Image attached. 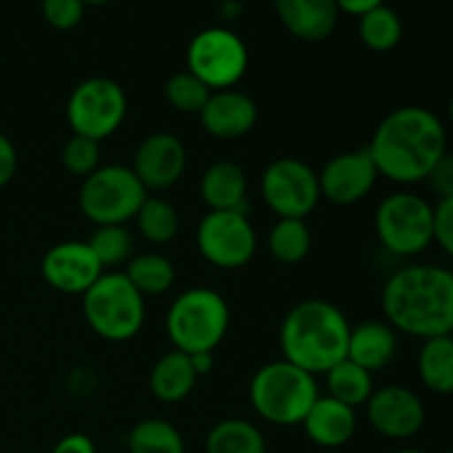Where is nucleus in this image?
Segmentation results:
<instances>
[{
  "instance_id": "1",
  "label": "nucleus",
  "mask_w": 453,
  "mask_h": 453,
  "mask_svg": "<svg viewBox=\"0 0 453 453\" xmlns=\"http://www.w3.org/2000/svg\"><path fill=\"white\" fill-rule=\"evenodd\" d=\"M367 150L379 175L396 184H418L447 153L445 124L425 106H401L380 119Z\"/></svg>"
},
{
  "instance_id": "2",
  "label": "nucleus",
  "mask_w": 453,
  "mask_h": 453,
  "mask_svg": "<svg viewBox=\"0 0 453 453\" xmlns=\"http://www.w3.org/2000/svg\"><path fill=\"white\" fill-rule=\"evenodd\" d=\"M380 305L389 326L416 339L453 332V273L441 265L416 264L396 270L385 281Z\"/></svg>"
},
{
  "instance_id": "3",
  "label": "nucleus",
  "mask_w": 453,
  "mask_h": 453,
  "mask_svg": "<svg viewBox=\"0 0 453 453\" xmlns=\"http://www.w3.org/2000/svg\"><path fill=\"white\" fill-rule=\"evenodd\" d=\"M349 321L326 299H305L283 317L279 345L283 358L308 374H326L348 357Z\"/></svg>"
},
{
  "instance_id": "4",
  "label": "nucleus",
  "mask_w": 453,
  "mask_h": 453,
  "mask_svg": "<svg viewBox=\"0 0 453 453\" xmlns=\"http://www.w3.org/2000/svg\"><path fill=\"white\" fill-rule=\"evenodd\" d=\"M250 405L265 423L279 427H295L303 423L319 394L312 374L295 363L273 361L255 372L250 380Z\"/></svg>"
},
{
  "instance_id": "5",
  "label": "nucleus",
  "mask_w": 453,
  "mask_h": 453,
  "mask_svg": "<svg viewBox=\"0 0 453 453\" xmlns=\"http://www.w3.org/2000/svg\"><path fill=\"white\" fill-rule=\"evenodd\" d=\"M164 326L168 341L180 352H215L228 334V303L212 288H190L175 296Z\"/></svg>"
},
{
  "instance_id": "6",
  "label": "nucleus",
  "mask_w": 453,
  "mask_h": 453,
  "mask_svg": "<svg viewBox=\"0 0 453 453\" xmlns=\"http://www.w3.org/2000/svg\"><path fill=\"white\" fill-rule=\"evenodd\" d=\"M84 321L100 339L127 343L135 339L146 321V299L124 273H102L82 295Z\"/></svg>"
},
{
  "instance_id": "7",
  "label": "nucleus",
  "mask_w": 453,
  "mask_h": 453,
  "mask_svg": "<svg viewBox=\"0 0 453 453\" xmlns=\"http://www.w3.org/2000/svg\"><path fill=\"white\" fill-rule=\"evenodd\" d=\"M149 197L131 166L106 164L84 177L78 193L82 215L96 226H124L135 219L137 211Z\"/></svg>"
},
{
  "instance_id": "8",
  "label": "nucleus",
  "mask_w": 453,
  "mask_h": 453,
  "mask_svg": "<svg viewBox=\"0 0 453 453\" xmlns=\"http://www.w3.org/2000/svg\"><path fill=\"white\" fill-rule=\"evenodd\" d=\"M380 246L396 257H416L434 243V206L416 193H392L376 206Z\"/></svg>"
},
{
  "instance_id": "9",
  "label": "nucleus",
  "mask_w": 453,
  "mask_h": 453,
  "mask_svg": "<svg viewBox=\"0 0 453 453\" xmlns=\"http://www.w3.org/2000/svg\"><path fill=\"white\" fill-rule=\"evenodd\" d=\"M128 100L124 88L111 78H88L66 100V122L73 135L104 142L124 124Z\"/></svg>"
},
{
  "instance_id": "10",
  "label": "nucleus",
  "mask_w": 453,
  "mask_h": 453,
  "mask_svg": "<svg viewBox=\"0 0 453 453\" xmlns=\"http://www.w3.org/2000/svg\"><path fill=\"white\" fill-rule=\"evenodd\" d=\"M186 71L197 75L211 91L234 88L248 71L246 42L224 27L199 31L186 51Z\"/></svg>"
},
{
  "instance_id": "11",
  "label": "nucleus",
  "mask_w": 453,
  "mask_h": 453,
  "mask_svg": "<svg viewBox=\"0 0 453 453\" xmlns=\"http://www.w3.org/2000/svg\"><path fill=\"white\" fill-rule=\"evenodd\" d=\"M261 197L279 219H305L321 202L319 173L303 159H274L261 175Z\"/></svg>"
},
{
  "instance_id": "12",
  "label": "nucleus",
  "mask_w": 453,
  "mask_h": 453,
  "mask_svg": "<svg viewBox=\"0 0 453 453\" xmlns=\"http://www.w3.org/2000/svg\"><path fill=\"white\" fill-rule=\"evenodd\" d=\"M197 250L219 270H239L257 252V233L243 211H208L197 226Z\"/></svg>"
},
{
  "instance_id": "13",
  "label": "nucleus",
  "mask_w": 453,
  "mask_h": 453,
  "mask_svg": "<svg viewBox=\"0 0 453 453\" xmlns=\"http://www.w3.org/2000/svg\"><path fill=\"white\" fill-rule=\"evenodd\" d=\"M379 171L370 150L357 149L334 155L319 173L321 199L336 206H352L365 199L379 180Z\"/></svg>"
},
{
  "instance_id": "14",
  "label": "nucleus",
  "mask_w": 453,
  "mask_h": 453,
  "mask_svg": "<svg viewBox=\"0 0 453 453\" xmlns=\"http://www.w3.org/2000/svg\"><path fill=\"white\" fill-rule=\"evenodd\" d=\"M367 405V420L376 434L392 441L416 436L425 425V405L418 394L403 385L374 389Z\"/></svg>"
},
{
  "instance_id": "15",
  "label": "nucleus",
  "mask_w": 453,
  "mask_h": 453,
  "mask_svg": "<svg viewBox=\"0 0 453 453\" xmlns=\"http://www.w3.org/2000/svg\"><path fill=\"white\" fill-rule=\"evenodd\" d=\"M40 273L53 290L84 295L102 277L104 268L87 242H60L44 252Z\"/></svg>"
},
{
  "instance_id": "16",
  "label": "nucleus",
  "mask_w": 453,
  "mask_h": 453,
  "mask_svg": "<svg viewBox=\"0 0 453 453\" xmlns=\"http://www.w3.org/2000/svg\"><path fill=\"white\" fill-rule=\"evenodd\" d=\"M186 146L166 131L150 133L133 153V173L146 190H166L181 180L186 171Z\"/></svg>"
},
{
  "instance_id": "17",
  "label": "nucleus",
  "mask_w": 453,
  "mask_h": 453,
  "mask_svg": "<svg viewBox=\"0 0 453 453\" xmlns=\"http://www.w3.org/2000/svg\"><path fill=\"white\" fill-rule=\"evenodd\" d=\"M259 109L255 100L237 88L212 91L199 113L203 131L217 140H239L255 128Z\"/></svg>"
},
{
  "instance_id": "18",
  "label": "nucleus",
  "mask_w": 453,
  "mask_h": 453,
  "mask_svg": "<svg viewBox=\"0 0 453 453\" xmlns=\"http://www.w3.org/2000/svg\"><path fill=\"white\" fill-rule=\"evenodd\" d=\"M273 4L281 25L305 42L326 40L339 20L336 0H273Z\"/></svg>"
},
{
  "instance_id": "19",
  "label": "nucleus",
  "mask_w": 453,
  "mask_h": 453,
  "mask_svg": "<svg viewBox=\"0 0 453 453\" xmlns=\"http://www.w3.org/2000/svg\"><path fill=\"white\" fill-rule=\"evenodd\" d=\"M303 432L314 445L336 449L348 445L357 432V411L332 396H319L303 418Z\"/></svg>"
},
{
  "instance_id": "20",
  "label": "nucleus",
  "mask_w": 453,
  "mask_h": 453,
  "mask_svg": "<svg viewBox=\"0 0 453 453\" xmlns=\"http://www.w3.org/2000/svg\"><path fill=\"white\" fill-rule=\"evenodd\" d=\"M398 349L396 330L388 321H365L349 330L348 357L370 374L385 370Z\"/></svg>"
},
{
  "instance_id": "21",
  "label": "nucleus",
  "mask_w": 453,
  "mask_h": 453,
  "mask_svg": "<svg viewBox=\"0 0 453 453\" xmlns=\"http://www.w3.org/2000/svg\"><path fill=\"white\" fill-rule=\"evenodd\" d=\"M199 195L211 211H243L248 197L246 173L234 162H215L199 180Z\"/></svg>"
},
{
  "instance_id": "22",
  "label": "nucleus",
  "mask_w": 453,
  "mask_h": 453,
  "mask_svg": "<svg viewBox=\"0 0 453 453\" xmlns=\"http://www.w3.org/2000/svg\"><path fill=\"white\" fill-rule=\"evenodd\" d=\"M199 376L195 374L193 363L188 354L173 349L159 357L150 367L149 388L157 401L162 403H181L190 396Z\"/></svg>"
},
{
  "instance_id": "23",
  "label": "nucleus",
  "mask_w": 453,
  "mask_h": 453,
  "mask_svg": "<svg viewBox=\"0 0 453 453\" xmlns=\"http://www.w3.org/2000/svg\"><path fill=\"white\" fill-rule=\"evenodd\" d=\"M418 376L434 394H453V336L423 341L418 354Z\"/></svg>"
},
{
  "instance_id": "24",
  "label": "nucleus",
  "mask_w": 453,
  "mask_h": 453,
  "mask_svg": "<svg viewBox=\"0 0 453 453\" xmlns=\"http://www.w3.org/2000/svg\"><path fill=\"white\" fill-rule=\"evenodd\" d=\"M326 385L327 396L352 407V410L365 405L374 394V379H372L370 372L363 370L349 358H343L330 372H326Z\"/></svg>"
},
{
  "instance_id": "25",
  "label": "nucleus",
  "mask_w": 453,
  "mask_h": 453,
  "mask_svg": "<svg viewBox=\"0 0 453 453\" xmlns=\"http://www.w3.org/2000/svg\"><path fill=\"white\" fill-rule=\"evenodd\" d=\"M206 453H268L255 423L243 418L219 420L206 436Z\"/></svg>"
},
{
  "instance_id": "26",
  "label": "nucleus",
  "mask_w": 453,
  "mask_h": 453,
  "mask_svg": "<svg viewBox=\"0 0 453 453\" xmlns=\"http://www.w3.org/2000/svg\"><path fill=\"white\" fill-rule=\"evenodd\" d=\"M124 274L133 283L142 296L166 295L175 283V265L171 259L159 252H144V255L131 257Z\"/></svg>"
},
{
  "instance_id": "27",
  "label": "nucleus",
  "mask_w": 453,
  "mask_h": 453,
  "mask_svg": "<svg viewBox=\"0 0 453 453\" xmlns=\"http://www.w3.org/2000/svg\"><path fill=\"white\" fill-rule=\"evenodd\" d=\"M312 233L305 219H277L268 233V252L283 265H296L310 255Z\"/></svg>"
},
{
  "instance_id": "28",
  "label": "nucleus",
  "mask_w": 453,
  "mask_h": 453,
  "mask_svg": "<svg viewBox=\"0 0 453 453\" xmlns=\"http://www.w3.org/2000/svg\"><path fill=\"white\" fill-rule=\"evenodd\" d=\"M135 224L146 242L164 246V243L173 242L180 233V212L166 199L149 195L137 211Z\"/></svg>"
},
{
  "instance_id": "29",
  "label": "nucleus",
  "mask_w": 453,
  "mask_h": 453,
  "mask_svg": "<svg viewBox=\"0 0 453 453\" xmlns=\"http://www.w3.org/2000/svg\"><path fill=\"white\" fill-rule=\"evenodd\" d=\"M358 38L370 51L388 53L398 47L403 38V22L394 9L388 4L372 9L358 18Z\"/></svg>"
},
{
  "instance_id": "30",
  "label": "nucleus",
  "mask_w": 453,
  "mask_h": 453,
  "mask_svg": "<svg viewBox=\"0 0 453 453\" xmlns=\"http://www.w3.org/2000/svg\"><path fill=\"white\" fill-rule=\"evenodd\" d=\"M128 453H186V445L175 425L162 418H146L128 434Z\"/></svg>"
},
{
  "instance_id": "31",
  "label": "nucleus",
  "mask_w": 453,
  "mask_h": 453,
  "mask_svg": "<svg viewBox=\"0 0 453 453\" xmlns=\"http://www.w3.org/2000/svg\"><path fill=\"white\" fill-rule=\"evenodd\" d=\"M87 243L104 270L131 261L133 234L127 226H97Z\"/></svg>"
},
{
  "instance_id": "32",
  "label": "nucleus",
  "mask_w": 453,
  "mask_h": 453,
  "mask_svg": "<svg viewBox=\"0 0 453 453\" xmlns=\"http://www.w3.org/2000/svg\"><path fill=\"white\" fill-rule=\"evenodd\" d=\"M211 93V88L197 75L190 73V71L173 73L166 80V84H164V97H166V102L175 111H181V113H202Z\"/></svg>"
},
{
  "instance_id": "33",
  "label": "nucleus",
  "mask_w": 453,
  "mask_h": 453,
  "mask_svg": "<svg viewBox=\"0 0 453 453\" xmlns=\"http://www.w3.org/2000/svg\"><path fill=\"white\" fill-rule=\"evenodd\" d=\"M62 166L75 177H88L100 168V142L84 135H71L62 149Z\"/></svg>"
},
{
  "instance_id": "34",
  "label": "nucleus",
  "mask_w": 453,
  "mask_h": 453,
  "mask_svg": "<svg viewBox=\"0 0 453 453\" xmlns=\"http://www.w3.org/2000/svg\"><path fill=\"white\" fill-rule=\"evenodd\" d=\"M84 7L82 0H42V16L53 29L69 31L82 22Z\"/></svg>"
},
{
  "instance_id": "35",
  "label": "nucleus",
  "mask_w": 453,
  "mask_h": 453,
  "mask_svg": "<svg viewBox=\"0 0 453 453\" xmlns=\"http://www.w3.org/2000/svg\"><path fill=\"white\" fill-rule=\"evenodd\" d=\"M434 242L453 259V197L434 206Z\"/></svg>"
},
{
  "instance_id": "36",
  "label": "nucleus",
  "mask_w": 453,
  "mask_h": 453,
  "mask_svg": "<svg viewBox=\"0 0 453 453\" xmlns=\"http://www.w3.org/2000/svg\"><path fill=\"white\" fill-rule=\"evenodd\" d=\"M429 186L438 199H449L453 197V153H445L432 168L427 175Z\"/></svg>"
},
{
  "instance_id": "37",
  "label": "nucleus",
  "mask_w": 453,
  "mask_h": 453,
  "mask_svg": "<svg viewBox=\"0 0 453 453\" xmlns=\"http://www.w3.org/2000/svg\"><path fill=\"white\" fill-rule=\"evenodd\" d=\"M18 171V153L13 142L4 133H0V188L13 180Z\"/></svg>"
},
{
  "instance_id": "38",
  "label": "nucleus",
  "mask_w": 453,
  "mask_h": 453,
  "mask_svg": "<svg viewBox=\"0 0 453 453\" xmlns=\"http://www.w3.org/2000/svg\"><path fill=\"white\" fill-rule=\"evenodd\" d=\"M51 453H97V449L87 434H66L56 442Z\"/></svg>"
},
{
  "instance_id": "39",
  "label": "nucleus",
  "mask_w": 453,
  "mask_h": 453,
  "mask_svg": "<svg viewBox=\"0 0 453 453\" xmlns=\"http://www.w3.org/2000/svg\"><path fill=\"white\" fill-rule=\"evenodd\" d=\"M385 4V0H336V7H339V13H349V16H365L372 9Z\"/></svg>"
},
{
  "instance_id": "40",
  "label": "nucleus",
  "mask_w": 453,
  "mask_h": 453,
  "mask_svg": "<svg viewBox=\"0 0 453 453\" xmlns=\"http://www.w3.org/2000/svg\"><path fill=\"white\" fill-rule=\"evenodd\" d=\"M190 357V363H193V370L197 376H203L208 374V372H212V367H215V357H212V352H197V354H188Z\"/></svg>"
},
{
  "instance_id": "41",
  "label": "nucleus",
  "mask_w": 453,
  "mask_h": 453,
  "mask_svg": "<svg viewBox=\"0 0 453 453\" xmlns=\"http://www.w3.org/2000/svg\"><path fill=\"white\" fill-rule=\"evenodd\" d=\"M84 4H104V3H111V0H82Z\"/></svg>"
},
{
  "instance_id": "42",
  "label": "nucleus",
  "mask_w": 453,
  "mask_h": 453,
  "mask_svg": "<svg viewBox=\"0 0 453 453\" xmlns=\"http://www.w3.org/2000/svg\"><path fill=\"white\" fill-rule=\"evenodd\" d=\"M449 119H451V127H453V93H451V100H449Z\"/></svg>"
},
{
  "instance_id": "43",
  "label": "nucleus",
  "mask_w": 453,
  "mask_h": 453,
  "mask_svg": "<svg viewBox=\"0 0 453 453\" xmlns=\"http://www.w3.org/2000/svg\"><path fill=\"white\" fill-rule=\"evenodd\" d=\"M394 453H425V451H418V449H401V451H394Z\"/></svg>"
},
{
  "instance_id": "44",
  "label": "nucleus",
  "mask_w": 453,
  "mask_h": 453,
  "mask_svg": "<svg viewBox=\"0 0 453 453\" xmlns=\"http://www.w3.org/2000/svg\"><path fill=\"white\" fill-rule=\"evenodd\" d=\"M445 453H453V449L451 451H445Z\"/></svg>"
}]
</instances>
